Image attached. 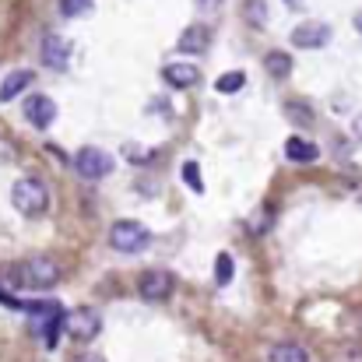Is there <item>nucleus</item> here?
Wrapping results in <instances>:
<instances>
[{"label": "nucleus", "instance_id": "nucleus-1", "mask_svg": "<svg viewBox=\"0 0 362 362\" xmlns=\"http://www.w3.org/2000/svg\"><path fill=\"white\" fill-rule=\"evenodd\" d=\"M11 204L25 215V218H39L46 208H49V190L42 180L35 176H21L14 187H11Z\"/></svg>", "mask_w": 362, "mask_h": 362}, {"label": "nucleus", "instance_id": "nucleus-2", "mask_svg": "<svg viewBox=\"0 0 362 362\" xmlns=\"http://www.w3.org/2000/svg\"><path fill=\"white\" fill-rule=\"evenodd\" d=\"M18 281L21 288H53L60 281V264L53 257H28L25 264H18Z\"/></svg>", "mask_w": 362, "mask_h": 362}, {"label": "nucleus", "instance_id": "nucleus-3", "mask_svg": "<svg viewBox=\"0 0 362 362\" xmlns=\"http://www.w3.org/2000/svg\"><path fill=\"white\" fill-rule=\"evenodd\" d=\"M28 317H32V331L46 341V349L57 345V331L64 324V310L57 303H25Z\"/></svg>", "mask_w": 362, "mask_h": 362}, {"label": "nucleus", "instance_id": "nucleus-4", "mask_svg": "<svg viewBox=\"0 0 362 362\" xmlns=\"http://www.w3.org/2000/svg\"><path fill=\"white\" fill-rule=\"evenodd\" d=\"M64 331H67L74 341H95L99 331H103V317H99V310H92V306H78V310H71V313L64 317Z\"/></svg>", "mask_w": 362, "mask_h": 362}, {"label": "nucleus", "instance_id": "nucleus-5", "mask_svg": "<svg viewBox=\"0 0 362 362\" xmlns=\"http://www.w3.org/2000/svg\"><path fill=\"white\" fill-rule=\"evenodd\" d=\"M148 243H151V233L141 222L123 218V222H117L110 229V246L120 250V253H141V250H148Z\"/></svg>", "mask_w": 362, "mask_h": 362}, {"label": "nucleus", "instance_id": "nucleus-6", "mask_svg": "<svg viewBox=\"0 0 362 362\" xmlns=\"http://www.w3.org/2000/svg\"><path fill=\"white\" fill-rule=\"evenodd\" d=\"M74 169L85 180H103V176L113 173V155H106L103 148H81L74 155Z\"/></svg>", "mask_w": 362, "mask_h": 362}, {"label": "nucleus", "instance_id": "nucleus-7", "mask_svg": "<svg viewBox=\"0 0 362 362\" xmlns=\"http://www.w3.org/2000/svg\"><path fill=\"white\" fill-rule=\"evenodd\" d=\"M173 288H176V281H173V274L169 271H144L141 274V281H137V292H141V299L144 303H165L169 296H173Z\"/></svg>", "mask_w": 362, "mask_h": 362}, {"label": "nucleus", "instance_id": "nucleus-8", "mask_svg": "<svg viewBox=\"0 0 362 362\" xmlns=\"http://www.w3.org/2000/svg\"><path fill=\"white\" fill-rule=\"evenodd\" d=\"M331 42V25L324 21H303L292 28V46L299 49H324Z\"/></svg>", "mask_w": 362, "mask_h": 362}, {"label": "nucleus", "instance_id": "nucleus-9", "mask_svg": "<svg viewBox=\"0 0 362 362\" xmlns=\"http://www.w3.org/2000/svg\"><path fill=\"white\" fill-rule=\"evenodd\" d=\"M21 110H25V120L32 123L35 130H46L49 123L57 120V103L49 95H28Z\"/></svg>", "mask_w": 362, "mask_h": 362}, {"label": "nucleus", "instance_id": "nucleus-10", "mask_svg": "<svg viewBox=\"0 0 362 362\" xmlns=\"http://www.w3.org/2000/svg\"><path fill=\"white\" fill-rule=\"evenodd\" d=\"M162 78H165L173 88H194V85L201 81V71H197V64L180 60V64H165V67H162Z\"/></svg>", "mask_w": 362, "mask_h": 362}, {"label": "nucleus", "instance_id": "nucleus-11", "mask_svg": "<svg viewBox=\"0 0 362 362\" xmlns=\"http://www.w3.org/2000/svg\"><path fill=\"white\" fill-rule=\"evenodd\" d=\"M71 60V42L60 39V35H46L42 39V64L53 67V71H64Z\"/></svg>", "mask_w": 362, "mask_h": 362}, {"label": "nucleus", "instance_id": "nucleus-12", "mask_svg": "<svg viewBox=\"0 0 362 362\" xmlns=\"http://www.w3.org/2000/svg\"><path fill=\"white\" fill-rule=\"evenodd\" d=\"M208 46H211V32H208L204 25H190V28H183V35H180V42H176V49H180V53H190V57L204 53Z\"/></svg>", "mask_w": 362, "mask_h": 362}, {"label": "nucleus", "instance_id": "nucleus-13", "mask_svg": "<svg viewBox=\"0 0 362 362\" xmlns=\"http://www.w3.org/2000/svg\"><path fill=\"white\" fill-rule=\"evenodd\" d=\"M32 81H35V74H32V71H25V67L11 71V74L0 81V103H14L25 88H32Z\"/></svg>", "mask_w": 362, "mask_h": 362}, {"label": "nucleus", "instance_id": "nucleus-14", "mask_svg": "<svg viewBox=\"0 0 362 362\" xmlns=\"http://www.w3.org/2000/svg\"><path fill=\"white\" fill-rule=\"evenodd\" d=\"M285 155H288L292 162L310 165V162H317V158H320V148H317L313 141H306V137H288V141H285Z\"/></svg>", "mask_w": 362, "mask_h": 362}, {"label": "nucleus", "instance_id": "nucleus-15", "mask_svg": "<svg viewBox=\"0 0 362 362\" xmlns=\"http://www.w3.org/2000/svg\"><path fill=\"white\" fill-rule=\"evenodd\" d=\"M267 362H310V352L303 345H292V341H281L267 352Z\"/></svg>", "mask_w": 362, "mask_h": 362}, {"label": "nucleus", "instance_id": "nucleus-16", "mask_svg": "<svg viewBox=\"0 0 362 362\" xmlns=\"http://www.w3.org/2000/svg\"><path fill=\"white\" fill-rule=\"evenodd\" d=\"M264 67H267V74H271V78L285 81V78L292 74V57H288V53H281V49H271V53L264 57Z\"/></svg>", "mask_w": 362, "mask_h": 362}, {"label": "nucleus", "instance_id": "nucleus-17", "mask_svg": "<svg viewBox=\"0 0 362 362\" xmlns=\"http://www.w3.org/2000/svg\"><path fill=\"white\" fill-rule=\"evenodd\" d=\"M243 85H246V74H243V71H229V74H222V78L215 81V92H218V95H236Z\"/></svg>", "mask_w": 362, "mask_h": 362}, {"label": "nucleus", "instance_id": "nucleus-18", "mask_svg": "<svg viewBox=\"0 0 362 362\" xmlns=\"http://www.w3.org/2000/svg\"><path fill=\"white\" fill-rule=\"evenodd\" d=\"M57 7L64 18H85V14H92L95 0H57Z\"/></svg>", "mask_w": 362, "mask_h": 362}, {"label": "nucleus", "instance_id": "nucleus-19", "mask_svg": "<svg viewBox=\"0 0 362 362\" xmlns=\"http://www.w3.org/2000/svg\"><path fill=\"white\" fill-rule=\"evenodd\" d=\"M183 183L194 194H204V180H201V165L197 162H183Z\"/></svg>", "mask_w": 362, "mask_h": 362}, {"label": "nucleus", "instance_id": "nucleus-20", "mask_svg": "<svg viewBox=\"0 0 362 362\" xmlns=\"http://www.w3.org/2000/svg\"><path fill=\"white\" fill-rule=\"evenodd\" d=\"M233 257L229 253H218V260H215V285H229L233 281Z\"/></svg>", "mask_w": 362, "mask_h": 362}, {"label": "nucleus", "instance_id": "nucleus-21", "mask_svg": "<svg viewBox=\"0 0 362 362\" xmlns=\"http://www.w3.org/2000/svg\"><path fill=\"white\" fill-rule=\"evenodd\" d=\"M243 14H246V21H253V25H264V0H246Z\"/></svg>", "mask_w": 362, "mask_h": 362}, {"label": "nucleus", "instance_id": "nucleus-22", "mask_svg": "<svg viewBox=\"0 0 362 362\" xmlns=\"http://www.w3.org/2000/svg\"><path fill=\"white\" fill-rule=\"evenodd\" d=\"M285 113H288V120H296V123H313V113H310L306 106L299 110V103H288V106H285Z\"/></svg>", "mask_w": 362, "mask_h": 362}, {"label": "nucleus", "instance_id": "nucleus-23", "mask_svg": "<svg viewBox=\"0 0 362 362\" xmlns=\"http://www.w3.org/2000/svg\"><path fill=\"white\" fill-rule=\"evenodd\" d=\"M338 362H362V352H356V349H349V352H345V356H341Z\"/></svg>", "mask_w": 362, "mask_h": 362}, {"label": "nucleus", "instance_id": "nucleus-24", "mask_svg": "<svg viewBox=\"0 0 362 362\" xmlns=\"http://www.w3.org/2000/svg\"><path fill=\"white\" fill-rule=\"evenodd\" d=\"M218 4H222V0H197L201 11H211V7H218Z\"/></svg>", "mask_w": 362, "mask_h": 362}, {"label": "nucleus", "instance_id": "nucleus-25", "mask_svg": "<svg viewBox=\"0 0 362 362\" xmlns=\"http://www.w3.org/2000/svg\"><path fill=\"white\" fill-rule=\"evenodd\" d=\"M74 362H103V359H99V356H78Z\"/></svg>", "mask_w": 362, "mask_h": 362}, {"label": "nucleus", "instance_id": "nucleus-26", "mask_svg": "<svg viewBox=\"0 0 362 362\" xmlns=\"http://www.w3.org/2000/svg\"><path fill=\"white\" fill-rule=\"evenodd\" d=\"M356 28H359V32H362V11H359V14H356Z\"/></svg>", "mask_w": 362, "mask_h": 362}, {"label": "nucleus", "instance_id": "nucleus-27", "mask_svg": "<svg viewBox=\"0 0 362 362\" xmlns=\"http://www.w3.org/2000/svg\"><path fill=\"white\" fill-rule=\"evenodd\" d=\"M356 134H359V137H362V117H359V120H356Z\"/></svg>", "mask_w": 362, "mask_h": 362}]
</instances>
